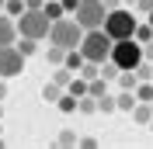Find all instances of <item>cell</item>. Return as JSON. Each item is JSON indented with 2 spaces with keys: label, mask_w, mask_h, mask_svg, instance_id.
I'll return each mask as SVG.
<instances>
[{
  "label": "cell",
  "mask_w": 153,
  "mask_h": 149,
  "mask_svg": "<svg viewBox=\"0 0 153 149\" xmlns=\"http://www.w3.org/2000/svg\"><path fill=\"white\" fill-rule=\"evenodd\" d=\"M122 4H129V7H136V0H122Z\"/></svg>",
  "instance_id": "cell-26"
},
{
  "label": "cell",
  "mask_w": 153,
  "mask_h": 149,
  "mask_svg": "<svg viewBox=\"0 0 153 149\" xmlns=\"http://www.w3.org/2000/svg\"><path fill=\"white\" fill-rule=\"evenodd\" d=\"M21 73H25V52L18 45H0V76L14 80Z\"/></svg>",
  "instance_id": "cell-7"
},
{
  "label": "cell",
  "mask_w": 153,
  "mask_h": 149,
  "mask_svg": "<svg viewBox=\"0 0 153 149\" xmlns=\"http://www.w3.org/2000/svg\"><path fill=\"white\" fill-rule=\"evenodd\" d=\"M111 45H115V38L105 28H91L80 38V52H84L87 63H105V59H111Z\"/></svg>",
  "instance_id": "cell-1"
},
{
  "label": "cell",
  "mask_w": 153,
  "mask_h": 149,
  "mask_svg": "<svg viewBox=\"0 0 153 149\" xmlns=\"http://www.w3.org/2000/svg\"><path fill=\"white\" fill-rule=\"evenodd\" d=\"M49 28H52V21L42 7H28L25 14L18 18V35H28V38H49Z\"/></svg>",
  "instance_id": "cell-4"
},
{
  "label": "cell",
  "mask_w": 153,
  "mask_h": 149,
  "mask_svg": "<svg viewBox=\"0 0 153 149\" xmlns=\"http://www.w3.org/2000/svg\"><path fill=\"white\" fill-rule=\"evenodd\" d=\"M18 42V21L0 10V45H14Z\"/></svg>",
  "instance_id": "cell-8"
},
{
  "label": "cell",
  "mask_w": 153,
  "mask_h": 149,
  "mask_svg": "<svg viewBox=\"0 0 153 149\" xmlns=\"http://www.w3.org/2000/svg\"><path fill=\"white\" fill-rule=\"evenodd\" d=\"M150 108H153V101H150Z\"/></svg>",
  "instance_id": "cell-30"
},
{
  "label": "cell",
  "mask_w": 153,
  "mask_h": 149,
  "mask_svg": "<svg viewBox=\"0 0 153 149\" xmlns=\"http://www.w3.org/2000/svg\"><path fill=\"white\" fill-rule=\"evenodd\" d=\"M42 97H45V101H49V104H56V101H59V97H63V87H59V83H56V80H49V83H45V87H42Z\"/></svg>",
  "instance_id": "cell-13"
},
{
  "label": "cell",
  "mask_w": 153,
  "mask_h": 149,
  "mask_svg": "<svg viewBox=\"0 0 153 149\" xmlns=\"http://www.w3.org/2000/svg\"><path fill=\"white\" fill-rule=\"evenodd\" d=\"M4 4H7V0H0V10H4Z\"/></svg>",
  "instance_id": "cell-27"
},
{
  "label": "cell",
  "mask_w": 153,
  "mask_h": 149,
  "mask_svg": "<svg viewBox=\"0 0 153 149\" xmlns=\"http://www.w3.org/2000/svg\"><path fill=\"white\" fill-rule=\"evenodd\" d=\"M76 4H80V0H63V10H66V14H73V10H76Z\"/></svg>",
  "instance_id": "cell-23"
},
{
  "label": "cell",
  "mask_w": 153,
  "mask_h": 149,
  "mask_svg": "<svg viewBox=\"0 0 153 149\" xmlns=\"http://www.w3.org/2000/svg\"><path fill=\"white\" fill-rule=\"evenodd\" d=\"M97 111H101V114H111V111H118V104H115V97H111V94L97 97Z\"/></svg>",
  "instance_id": "cell-18"
},
{
  "label": "cell",
  "mask_w": 153,
  "mask_h": 149,
  "mask_svg": "<svg viewBox=\"0 0 153 149\" xmlns=\"http://www.w3.org/2000/svg\"><path fill=\"white\" fill-rule=\"evenodd\" d=\"M136 10H139V14H150V10H153V0H136Z\"/></svg>",
  "instance_id": "cell-21"
},
{
  "label": "cell",
  "mask_w": 153,
  "mask_h": 149,
  "mask_svg": "<svg viewBox=\"0 0 153 149\" xmlns=\"http://www.w3.org/2000/svg\"><path fill=\"white\" fill-rule=\"evenodd\" d=\"M136 42H143V45H146V42H150V38H153V24H150V21H146V24H136Z\"/></svg>",
  "instance_id": "cell-19"
},
{
  "label": "cell",
  "mask_w": 153,
  "mask_h": 149,
  "mask_svg": "<svg viewBox=\"0 0 153 149\" xmlns=\"http://www.w3.org/2000/svg\"><path fill=\"white\" fill-rule=\"evenodd\" d=\"M56 142H59V146H76L80 139H76V132H70V128H66V132H59V139H56Z\"/></svg>",
  "instance_id": "cell-20"
},
{
  "label": "cell",
  "mask_w": 153,
  "mask_h": 149,
  "mask_svg": "<svg viewBox=\"0 0 153 149\" xmlns=\"http://www.w3.org/2000/svg\"><path fill=\"white\" fill-rule=\"evenodd\" d=\"M0 114H4V108H0Z\"/></svg>",
  "instance_id": "cell-29"
},
{
  "label": "cell",
  "mask_w": 153,
  "mask_h": 149,
  "mask_svg": "<svg viewBox=\"0 0 153 149\" xmlns=\"http://www.w3.org/2000/svg\"><path fill=\"white\" fill-rule=\"evenodd\" d=\"M132 118L139 121V125H150V118H153V108L146 101H136V108H132Z\"/></svg>",
  "instance_id": "cell-10"
},
{
  "label": "cell",
  "mask_w": 153,
  "mask_h": 149,
  "mask_svg": "<svg viewBox=\"0 0 153 149\" xmlns=\"http://www.w3.org/2000/svg\"><path fill=\"white\" fill-rule=\"evenodd\" d=\"M56 108H59L63 114H73V111H76V97H73V94H63V97L56 101Z\"/></svg>",
  "instance_id": "cell-17"
},
{
  "label": "cell",
  "mask_w": 153,
  "mask_h": 149,
  "mask_svg": "<svg viewBox=\"0 0 153 149\" xmlns=\"http://www.w3.org/2000/svg\"><path fill=\"white\" fill-rule=\"evenodd\" d=\"M150 132H153V118H150Z\"/></svg>",
  "instance_id": "cell-28"
},
{
  "label": "cell",
  "mask_w": 153,
  "mask_h": 149,
  "mask_svg": "<svg viewBox=\"0 0 153 149\" xmlns=\"http://www.w3.org/2000/svg\"><path fill=\"white\" fill-rule=\"evenodd\" d=\"M76 111H80V114H97V97H94V94L76 97Z\"/></svg>",
  "instance_id": "cell-9"
},
{
  "label": "cell",
  "mask_w": 153,
  "mask_h": 149,
  "mask_svg": "<svg viewBox=\"0 0 153 149\" xmlns=\"http://www.w3.org/2000/svg\"><path fill=\"white\" fill-rule=\"evenodd\" d=\"M76 146H84V149H94V146H97V139H94V135H84V139L76 142Z\"/></svg>",
  "instance_id": "cell-22"
},
{
  "label": "cell",
  "mask_w": 153,
  "mask_h": 149,
  "mask_svg": "<svg viewBox=\"0 0 153 149\" xmlns=\"http://www.w3.org/2000/svg\"><path fill=\"white\" fill-rule=\"evenodd\" d=\"M45 59L52 66H63V59H66V49L63 45H52V42H49V52H45Z\"/></svg>",
  "instance_id": "cell-15"
},
{
  "label": "cell",
  "mask_w": 153,
  "mask_h": 149,
  "mask_svg": "<svg viewBox=\"0 0 153 149\" xmlns=\"http://www.w3.org/2000/svg\"><path fill=\"white\" fill-rule=\"evenodd\" d=\"M111 63L118 69H136V66L143 63V42H136V38H115Z\"/></svg>",
  "instance_id": "cell-5"
},
{
  "label": "cell",
  "mask_w": 153,
  "mask_h": 149,
  "mask_svg": "<svg viewBox=\"0 0 153 149\" xmlns=\"http://www.w3.org/2000/svg\"><path fill=\"white\" fill-rule=\"evenodd\" d=\"M42 10L49 14V21H56V18H63V14H66V10H63V0H45V4H42Z\"/></svg>",
  "instance_id": "cell-14"
},
{
  "label": "cell",
  "mask_w": 153,
  "mask_h": 149,
  "mask_svg": "<svg viewBox=\"0 0 153 149\" xmlns=\"http://www.w3.org/2000/svg\"><path fill=\"white\" fill-rule=\"evenodd\" d=\"M80 38H84V28L76 18H56L52 28H49V42L63 49H80Z\"/></svg>",
  "instance_id": "cell-2"
},
{
  "label": "cell",
  "mask_w": 153,
  "mask_h": 149,
  "mask_svg": "<svg viewBox=\"0 0 153 149\" xmlns=\"http://www.w3.org/2000/svg\"><path fill=\"white\" fill-rule=\"evenodd\" d=\"M25 10H28L25 0H7V4H4V14H10V18H21Z\"/></svg>",
  "instance_id": "cell-16"
},
{
  "label": "cell",
  "mask_w": 153,
  "mask_h": 149,
  "mask_svg": "<svg viewBox=\"0 0 153 149\" xmlns=\"http://www.w3.org/2000/svg\"><path fill=\"white\" fill-rule=\"evenodd\" d=\"M14 45H18L21 52H25V59H28V56H35V52H38V38H28V35H18V42H14Z\"/></svg>",
  "instance_id": "cell-11"
},
{
  "label": "cell",
  "mask_w": 153,
  "mask_h": 149,
  "mask_svg": "<svg viewBox=\"0 0 153 149\" xmlns=\"http://www.w3.org/2000/svg\"><path fill=\"white\" fill-rule=\"evenodd\" d=\"M136 24H139V18H136L129 7H115L105 14V31L111 38H132L136 35Z\"/></svg>",
  "instance_id": "cell-3"
},
{
  "label": "cell",
  "mask_w": 153,
  "mask_h": 149,
  "mask_svg": "<svg viewBox=\"0 0 153 149\" xmlns=\"http://www.w3.org/2000/svg\"><path fill=\"white\" fill-rule=\"evenodd\" d=\"M4 97H7V80L0 76V101H4Z\"/></svg>",
  "instance_id": "cell-24"
},
{
  "label": "cell",
  "mask_w": 153,
  "mask_h": 149,
  "mask_svg": "<svg viewBox=\"0 0 153 149\" xmlns=\"http://www.w3.org/2000/svg\"><path fill=\"white\" fill-rule=\"evenodd\" d=\"M105 7H108V10H115V7H122V0H105Z\"/></svg>",
  "instance_id": "cell-25"
},
{
  "label": "cell",
  "mask_w": 153,
  "mask_h": 149,
  "mask_svg": "<svg viewBox=\"0 0 153 149\" xmlns=\"http://www.w3.org/2000/svg\"><path fill=\"white\" fill-rule=\"evenodd\" d=\"M105 14H108L105 0H80V4H76V10H73V18L80 21V28H84V31L105 28Z\"/></svg>",
  "instance_id": "cell-6"
},
{
  "label": "cell",
  "mask_w": 153,
  "mask_h": 149,
  "mask_svg": "<svg viewBox=\"0 0 153 149\" xmlns=\"http://www.w3.org/2000/svg\"><path fill=\"white\" fill-rule=\"evenodd\" d=\"M115 104H118V111H132L136 108V90H122L115 97Z\"/></svg>",
  "instance_id": "cell-12"
}]
</instances>
